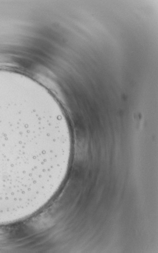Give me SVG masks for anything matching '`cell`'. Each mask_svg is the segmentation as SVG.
Wrapping results in <instances>:
<instances>
[{
	"mask_svg": "<svg viewBox=\"0 0 158 253\" xmlns=\"http://www.w3.org/2000/svg\"><path fill=\"white\" fill-rule=\"evenodd\" d=\"M48 140L37 113L0 100V220L22 215L37 200L48 167Z\"/></svg>",
	"mask_w": 158,
	"mask_h": 253,
	"instance_id": "obj_1",
	"label": "cell"
},
{
	"mask_svg": "<svg viewBox=\"0 0 158 253\" xmlns=\"http://www.w3.org/2000/svg\"><path fill=\"white\" fill-rule=\"evenodd\" d=\"M4 73H7V72H4Z\"/></svg>",
	"mask_w": 158,
	"mask_h": 253,
	"instance_id": "obj_2",
	"label": "cell"
}]
</instances>
